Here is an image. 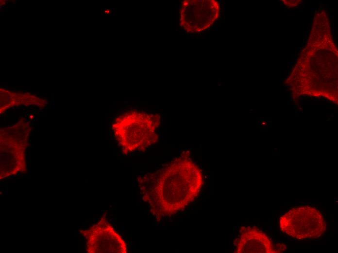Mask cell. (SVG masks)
<instances>
[{"label": "cell", "instance_id": "obj_4", "mask_svg": "<svg viewBox=\"0 0 338 253\" xmlns=\"http://www.w3.org/2000/svg\"><path fill=\"white\" fill-rule=\"evenodd\" d=\"M88 253H126L127 246L105 217L88 229L80 231Z\"/></svg>", "mask_w": 338, "mask_h": 253}, {"label": "cell", "instance_id": "obj_3", "mask_svg": "<svg viewBox=\"0 0 338 253\" xmlns=\"http://www.w3.org/2000/svg\"><path fill=\"white\" fill-rule=\"evenodd\" d=\"M279 224L284 233L298 239L317 238L326 228L321 212L309 206L292 208L280 217Z\"/></svg>", "mask_w": 338, "mask_h": 253}, {"label": "cell", "instance_id": "obj_5", "mask_svg": "<svg viewBox=\"0 0 338 253\" xmlns=\"http://www.w3.org/2000/svg\"><path fill=\"white\" fill-rule=\"evenodd\" d=\"M240 234L234 241L235 253H274L272 242L269 237L256 227H243Z\"/></svg>", "mask_w": 338, "mask_h": 253}, {"label": "cell", "instance_id": "obj_2", "mask_svg": "<svg viewBox=\"0 0 338 253\" xmlns=\"http://www.w3.org/2000/svg\"><path fill=\"white\" fill-rule=\"evenodd\" d=\"M125 115L119 116L115 125V135L124 153L143 151L156 142L157 119L145 114Z\"/></svg>", "mask_w": 338, "mask_h": 253}, {"label": "cell", "instance_id": "obj_1", "mask_svg": "<svg viewBox=\"0 0 338 253\" xmlns=\"http://www.w3.org/2000/svg\"><path fill=\"white\" fill-rule=\"evenodd\" d=\"M142 199L157 221L184 210L197 197L203 185L200 169L181 156L138 181Z\"/></svg>", "mask_w": 338, "mask_h": 253}]
</instances>
